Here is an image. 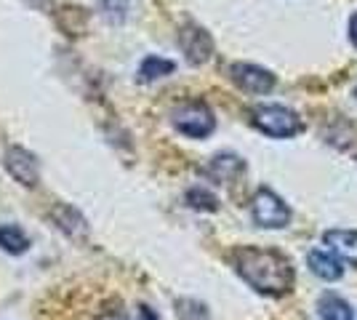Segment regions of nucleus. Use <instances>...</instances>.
Returning <instances> with one entry per match:
<instances>
[{"label": "nucleus", "instance_id": "obj_8", "mask_svg": "<svg viewBox=\"0 0 357 320\" xmlns=\"http://www.w3.org/2000/svg\"><path fill=\"white\" fill-rule=\"evenodd\" d=\"M203 174L216 184H235L238 179L245 176V160L232 153L216 155L208 166H206Z\"/></svg>", "mask_w": 357, "mask_h": 320}, {"label": "nucleus", "instance_id": "obj_6", "mask_svg": "<svg viewBox=\"0 0 357 320\" xmlns=\"http://www.w3.org/2000/svg\"><path fill=\"white\" fill-rule=\"evenodd\" d=\"M229 75H232L238 89L248 93H269L275 89V75L264 67H256V64H248V61L232 64Z\"/></svg>", "mask_w": 357, "mask_h": 320}, {"label": "nucleus", "instance_id": "obj_3", "mask_svg": "<svg viewBox=\"0 0 357 320\" xmlns=\"http://www.w3.org/2000/svg\"><path fill=\"white\" fill-rule=\"evenodd\" d=\"M171 123L178 134L190 139H206L216 128V118L206 102H184L171 112Z\"/></svg>", "mask_w": 357, "mask_h": 320}, {"label": "nucleus", "instance_id": "obj_4", "mask_svg": "<svg viewBox=\"0 0 357 320\" xmlns=\"http://www.w3.org/2000/svg\"><path fill=\"white\" fill-rule=\"evenodd\" d=\"M253 224L261 229H283L291 224V208L280 195H275L269 187L256 190L251 200Z\"/></svg>", "mask_w": 357, "mask_h": 320}, {"label": "nucleus", "instance_id": "obj_14", "mask_svg": "<svg viewBox=\"0 0 357 320\" xmlns=\"http://www.w3.org/2000/svg\"><path fill=\"white\" fill-rule=\"evenodd\" d=\"M176 70V64L163 56H147L139 67V80L142 83H152V80H160V77L171 75Z\"/></svg>", "mask_w": 357, "mask_h": 320}, {"label": "nucleus", "instance_id": "obj_13", "mask_svg": "<svg viewBox=\"0 0 357 320\" xmlns=\"http://www.w3.org/2000/svg\"><path fill=\"white\" fill-rule=\"evenodd\" d=\"M0 248L6 254H11V257H19V254H24L30 248V238H27L24 229L16 227V224H3L0 227Z\"/></svg>", "mask_w": 357, "mask_h": 320}, {"label": "nucleus", "instance_id": "obj_9", "mask_svg": "<svg viewBox=\"0 0 357 320\" xmlns=\"http://www.w3.org/2000/svg\"><path fill=\"white\" fill-rule=\"evenodd\" d=\"M323 243L339 261L357 267V229H328Z\"/></svg>", "mask_w": 357, "mask_h": 320}, {"label": "nucleus", "instance_id": "obj_15", "mask_svg": "<svg viewBox=\"0 0 357 320\" xmlns=\"http://www.w3.org/2000/svg\"><path fill=\"white\" fill-rule=\"evenodd\" d=\"M187 206L195 211H219V198L208 192L206 187H192L187 192Z\"/></svg>", "mask_w": 357, "mask_h": 320}, {"label": "nucleus", "instance_id": "obj_18", "mask_svg": "<svg viewBox=\"0 0 357 320\" xmlns=\"http://www.w3.org/2000/svg\"><path fill=\"white\" fill-rule=\"evenodd\" d=\"M139 320H160V318H158V312H155L152 307L142 305L139 307Z\"/></svg>", "mask_w": 357, "mask_h": 320}, {"label": "nucleus", "instance_id": "obj_1", "mask_svg": "<svg viewBox=\"0 0 357 320\" xmlns=\"http://www.w3.org/2000/svg\"><path fill=\"white\" fill-rule=\"evenodd\" d=\"M235 270L251 286L256 294L264 296H285L294 291L296 273L291 259L275 251V248H259V245H243L235 251Z\"/></svg>", "mask_w": 357, "mask_h": 320}, {"label": "nucleus", "instance_id": "obj_16", "mask_svg": "<svg viewBox=\"0 0 357 320\" xmlns=\"http://www.w3.org/2000/svg\"><path fill=\"white\" fill-rule=\"evenodd\" d=\"M176 318L178 320H211V312L197 299H176Z\"/></svg>", "mask_w": 357, "mask_h": 320}, {"label": "nucleus", "instance_id": "obj_17", "mask_svg": "<svg viewBox=\"0 0 357 320\" xmlns=\"http://www.w3.org/2000/svg\"><path fill=\"white\" fill-rule=\"evenodd\" d=\"M102 8H105V14L109 19L120 22L126 16V11H128V0H102Z\"/></svg>", "mask_w": 357, "mask_h": 320}, {"label": "nucleus", "instance_id": "obj_7", "mask_svg": "<svg viewBox=\"0 0 357 320\" xmlns=\"http://www.w3.org/2000/svg\"><path fill=\"white\" fill-rule=\"evenodd\" d=\"M178 46L184 51V56L190 64H206L211 59V54H213V40H211V35L203 27H197V24H187L184 30L178 32Z\"/></svg>", "mask_w": 357, "mask_h": 320}, {"label": "nucleus", "instance_id": "obj_19", "mask_svg": "<svg viewBox=\"0 0 357 320\" xmlns=\"http://www.w3.org/2000/svg\"><path fill=\"white\" fill-rule=\"evenodd\" d=\"M349 40H352L355 48H357V14L349 19Z\"/></svg>", "mask_w": 357, "mask_h": 320}, {"label": "nucleus", "instance_id": "obj_5", "mask_svg": "<svg viewBox=\"0 0 357 320\" xmlns=\"http://www.w3.org/2000/svg\"><path fill=\"white\" fill-rule=\"evenodd\" d=\"M3 166L16 182L24 184V187H38V182H40V163L24 147H8L6 158H3Z\"/></svg>", "mask_w": 357, "mask_h": 320}, {"label": "nucleus", "instance_id": "obj_2", "mask_svg": "<svg viewBox=\"0 0 357 320\" xmlns=\"http://www.w3.org/2000/svg\"><path fill=\"white\" fill-rule=\"evenodd\" d=\"M251 123L272 139H291L304 131V121L291 107L283 105H259L251 109Z\"/></svg>", "mask_w": 357, "mask_h": 320}, {"label": "nucleus", "instance_id": "obj_11", "mask_svg": "<svg viewBox=\"0 0 357 320\" xmlns=\"http://www.w3.org/2000/svg\"><path fill=\"white\" fill-rule=\"evenodd\" d=\"M51 222H54L61 232H67V235H80V232H86V219H83V213L75 211L73 206H67V203H56V206H54Z\"/></svg>", "mask_w": 357, "mask_h": 320}, {"label": "nucleus", "instance_id": "obj_12", "mask_svg": "<svg viewBox=\"0 0 357 320\" xmlns=\"http://www.w3.org/2000/svg\"><path fill=\"white\" fill-rule=\"evenodd\" d=\"M317 315L320 320H352V307L339 294L328 291L317 299Z\"/></svg>", "mask_w": 357, "mask_h": 320}, {"label": "nucleus", "instance_id": "obj_10", "mask_svg": "<svg viewBox=\"0 0 357 320\" xmlns=\"http://www.w3.org/2000/svg\"><path fill=\"white\" fill-rule=\"evenodd\" d=\"M307 267L312 270V275H317L320 280H328V283H333V280H339L344 275V267L342 261L336 259L331 251H323V248H314L307 254Z\"/></svg>", "mask_w": 357, "mask_h": 320}]
</instances>
